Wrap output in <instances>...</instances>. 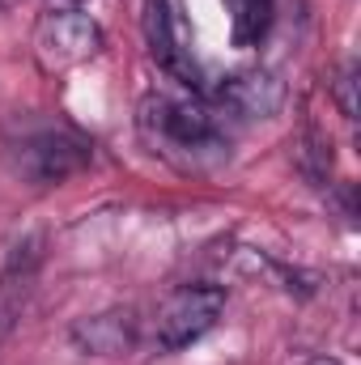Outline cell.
<instances>
[{
  "mask_svg": "<svg viewBox=\"0 0 361 365\" xmlns=\"http://www.w3.org/2000/svg\"><path fill=\"white\" fill-rule=\"evenodd\" d=\"M225 314V289L221 284H179L153 319V340L162 353H183L195 340H204Z\"/></svg>",
  "mask_w": 361,
  "mask_h": 365,
  "instance_id": "1",
  "label": "cell"
},
{
  "mask_svg": "<svg viewBox=\"0 0 361 365\" xmlns=\"http://www.w3.org/2000/svg\"><path fill=\"white\" fill-rule=\"evenodd\" d=\"M102 51V26L81 9H51L34 26V60L43 73H68Z\"/></svg>",
  "mask_w": 361,
  "mask_h": 365,
  "instance_id": "2",
  "label": "cell"
},
{
  "mask_svg": "<svg viewBox=\"0 0 361 365\" xmlns=\"http://www.w3.org/2000/svg\"><path fill=\"white\" fill-rule=\"evenodd\" d=\"M141 123H145V132L158 136L166 149L200 153V149L221 145L217 110H213L208 102H200V98H149Z\"/></svg>",
  "mask_w": 361,
  "mask_h": 365,
  "instance_id": "3",
  "label": "cell"
},
{
  "mask_svg": "<svg viewBox=\"0 0 361 365\" xmlns=\"http://www.w3.org/2000/svg\"><path fill=\"white\" fill-rule=\"evenodd\" d=\"M93 149L73 136V132H39V136H26L17 149H13V166L17 175L39 187H51V182H64L73 175H81L90 166Z\"/></svg>",
  "mask_w": 361,
  "mask_h": 365,
  "instance_id": "4",
  "label": "cell"
},
{
  "mask_svg": "<svg viewBox=\"0 0 361 365\" xmlns=\"http://www.w3.org/2000/svg\"><path fill=\"white\" fill-rule=\"evenodd\" d=\"M141 336V319L132 306H111L98 314H81L68 327V344L86 357H123L136 349Z\"/></svg>",
  "mask_w": 361,
  "mask_h": 365,
  "instance_id": "5",
  "label": "cell"
},
{
  "mask_svg": "<svg viewBox=\"0 0 361 365\" xmlns=\"http://www.w3.org/2000/svg\"><path fill=\"white\" fill-rule=\"evenodd\" d=\"M39 268H43V234H26L0 268V344L13 336V327L30 302V289L39 280Z\"/></svg>",
  "mask_w": 361,
  "mask_h": 365,
  "instance_id": "6",
  "label": "cell"
},
{
  "mask_svg": "<svg viewBox=\"0 0 361 365\" xmlns=\"http://www.w3.org/2000/svg\"><path fill=\"white\" fill-rule=\"evenodd\" d=\"M145 38L153 60L183 86H200V68L191 60V47L183 38V21L171 9V0H145Z\"/></svg>",
  "mask_w": 361,
  "mask_h": 365,
  "instance_id": "7",
  "label": "cell"
},
{
  "mask_svg": "<svg viewBox=\"0 0 361 365\" xmlns=\"http://www.w3.org/2000/svg\"><path fill=\"white\" fill-rule=\"evenodd\" d=\"M217 102L238 119H272L285 102V86L268 68H247V73H234L217 86Z\"/></svg>",
  "mask_w": 361,
  "mask_h": 365,
  "instance_id": "8",
  "label": "cell"
},
{
  "mask_svg": "<svg viewBox=\"0 0 361 365\" xmlns=\"http://www.w3.org/2000/svg\"><path fill=\"white\" fill-rule=\"evenodd\" d=\"M230 17H234V43L238 47H255L272 26V0H225Z\"/></svg>",
  "mask_w": 361,
  "mask_h": 365,
  "instance_id": "9",
  "label": "cell"
},
{
  "mask_svg": "<svg viewBox=\"0 0 361 365\" xmlns=\"http://www.w3.org/2000/svg\"><path fill=\"white\" fill-rule=\"evenodd\" d=\"M336 106H340L345 119H357V64H349L336 77Z\"/></svg>",
  "mask_w": 361,
  "mask_h": 365,
  "instance_id": "10",
  "label": "cell"
},
{
  "mask_svg": "<svg viewBox=\"0 0 361 365\" xmlns=\"http://www.w3.org/2000/svg\"><path fill=\"white\" fill-rule=\"evenodd\" d=\"M306 365H340L336 357H315V361H306Z\"/></svg>",
  "mask_w": 361,
  "mask_h": 365,
  "instance_id": "11",
  "label": "cell"
},
{
  "mask_svg": "<svg viewBox=\"0 0 361 365\" xmlns=\"http://www.w3.org/2000/svg\"><path fill=\"white\" fill-rule=\"evenodd\" d=\"M4 9H9V0H0V13H4Z\"/></svg>",
  "mask_w": 361,
  "mask_h": 365,
  "instance_id": "12",
  "label": "cell"
}]
</instances>
